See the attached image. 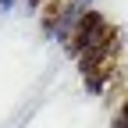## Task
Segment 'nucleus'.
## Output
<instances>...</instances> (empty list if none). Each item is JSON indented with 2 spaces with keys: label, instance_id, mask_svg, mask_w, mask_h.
Returning <instances> with one entry per match:
<instances>
[{
  "label": "nucleus",
  "instance_id": "1",
  "mask_svg": "<svg viewBox=\"0 0 128 128\" xmlns=\"http://www.w3.org/2000/svg\"><path fill=\"white\" fill-rule=\"evenodd\" d=\"M118 32L107 25L103 14H96V11H86L82 18H78V25L71 28V36L64 39V50H68L71 57H86L92 50H100L103 43H110Z\"/></svg>",
  "mask_w": 128,
  "mask_h": 128
},
{
  "label": "nucleus",
  "instance_id": "2",
  "mask_svg": "<svg viewBox=\"0 0 128 128\" xmlns=\"http://www.w3.org/2000/svg\"><path fill=\"white\" fill-rule=\"evenodd\" d=\"M114 57H118V36L110 43H103L100 50L78 57V68H82V78H86L89 92H103V86L110 82V75H114Z\"/></svg>",
  "mask_w": 128,
  "mask_h": 128
},
{
  "label": "nucleus",
  "instance_id": "3",
  "mask_svg": "<svg viewBox=\"0 0 128 128\" xmlns=\"http://www.w3.org/2000/svg\"><path fill=\"white\" fill-rule=\"evenodd\" d=\"M78 4V0H50L43 11V28H46V36H57V28L64 25V18L71 14V7Z\"/></svg>",
  "mask_w": 128,
  "mask_h": 128
},
{
  "label": "nucleus",
  "instance_id": "4",
  "mask_svg": "<svg viewBox=\"0 0 128 128\" xmlns=\"http://www.w3.org/2000/svg\"><path fill=\"white\" fill-rule=\"evenodd\" d=\"M110 128H128V100L121 103V110H118V118H114V124Z\"/></svg>",
  "mask_w": 128,
  "mask_h": 128
}]
</instances>
